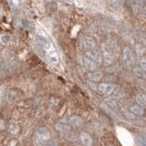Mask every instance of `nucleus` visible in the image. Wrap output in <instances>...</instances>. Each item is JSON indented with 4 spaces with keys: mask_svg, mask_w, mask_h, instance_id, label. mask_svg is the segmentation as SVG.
<instances>
[{
    "mask_svg": "<svg viewBox=\"0 0 146 146\" xmlns=\"http://www.w3.org/2000/svg\"><path fill=\"white\" fill-rule=\"evenodd\" d=\"M50 139L49 131L47 128L41 127L35 131L34 134V145L35 146H45L46 143Z\"/></svg>",
    "mask_w": 146,
    "mask_h": 146,
    "instance_id": "f257e3e1",
    "label": "nucleus"
},
{
    "mask_svg": "<svg viewBox=\"0 0 146 146\" xmlns=\"http://www.w3.org/2000/svg\"><path fill=\"white\" fill-rule=\"evenodd\" d=\"M115 43L106 42L102 45V52H103V58L104 60L108 64H111L115 60L116 57V49L114 48Z\"/></svg>",
    "mask_w": 146,
    "mask_h": 146,
    "instance_id": "f03ea898",
    "label": "nucleus"
},
{
    "mask_svg": "<svg viewBox=\"0 0 146 146\" xmlns=\"http://www.w3.org/2000/svg\"><path fill=\"white\" fill-rule=\"evenodd\" d=\"M122 61L123 64L128 67L131 68L133 66L134 64V55L132 53L131 49L129 47H126L122 51Z\"/></svg>",
    "mask_w": 146,
    "mask_h": 146,
    "instance_id": "7ed1b4c3",
    "label": "nucleus"
},
{
    "mask_svg": "<svg viewBox=\"0 0 146 146\" xmlns=\"http://www.w3.org/2000/svg\"><path fill=\"white\" fill-rule=\"evenodd\" d=\"M45 54H46V57H47L48 61L50 64H52V65H56V64L58 63L59 56H58V53L56 50V48L53 47V45L45 52Z\"/></svg>",
    "mask_w": 146,
    "mask_h": 146,
    "instance_id": "20e7f679",
    "label": "nucleus"
},
{
    "mask_svg": "<svg viewBox=\"0 0 146 146\" xmlns=\"http://www.w3.org/2000/svg\"><path fill=\"white\" fill-rule=\"evenodd\" d=\"M35 42H36V45H38V47L40 49H42L44 52L47 51V50L52 46V44L49 42V40L46 38V36H41V35H36V36Z\"/></svg>",
    "mask_w": 146,
    "mask_h": 146,
    "instance_id": "39448f33",
    "label": "nucleus"
},
{
    "mask_svg": "<svg viewBox=\"0 0 146 146\" xmlns=\"http://www.w3.org/2000/svg\"><path fill=\"white\" fill-rule=\"evenodd\" d=\"M81 44L82 47L85 49L89 50V49H93L96 47V40L92 38V36H84L81 39Z\"/></svg>",
    "mask_w": 146,
    "mask_h": 146,
    "instance_id": "423d86ee",
    "label": "nucleus"
},
{
    "mask_svg": "<svg viewBox=\"0 0 146 146\" xmlns=\"http://www.w3.org/2000/svg\"><path fill=\"white\" fill-rule=\"evenodd\" d=\"M86 56L90 58V59H92L93 61L96 63H102V56L99 51L94 49H89L87 50L86 52Z\"/></svg>",
    "mask_w": 146,
    "mask_h": 146,
    "instance_id": "0eeeda50",
    "label": "nucleus"
},
{
    "mask_svg": "<svg viewBox=\"0 0 146 146\" xmlns=\"http://www.w3.org/2000/svg\"><path fill=\"white\" fill-rule=\"evenodd\" d=\"M70 126L71 125L70 121H68L66 120H61L56 124V129L58 131L63 132V133H68L70 131Z\"/></svg>",
    "mask_w": 146,
    "mask_h": 146,
    "instance_id": "6e6552de",
    "label": "nucleus"
},
{
    "mask_svg": "<svg viewBox=\"0 0 146 146\" xmlns=\"http://www.w3.org/2000/svg\"><path fill=\"white\" fill-rule=\"evenodd\" d=\"M81 61H82V65L84 66V68L86 70H95L97 68V64H96L95 61H93L92 59H90L88 57H83L81 58Z\"/></svg>",
    "mask_w": 146,
    "mask_h": 146,
    "instance_id": "1a4fd4ad",
    "label": "nucleus"
},
{
    "mask_svg": "<svg viewBox=\"0 0 146 146\" xmlns=\"http://www.w3.org/2000/svg\"><path fill=\"white\" fill-rule=\"evenodd\" d=\"M113 90H114V87L111 84L100 83V85H98V90L103 94H106V95H111Z\"/></svg>",
    "mask_w": 146,
    "mask_h": 146,
    "instance_id": "9d476101",
    "label": "nucleus"
},
{
    "mask_svg": "<svg viewBox=\"0 0 146 146\" xmlns=\"http://www.w3.org/2000/svg\"><path fill=\"white\" fill-rule=\"evenodd\" d=\"M80 139L81 141L82 144H84L85 146H91L92 145V138L91 136L86 132H81L80 136Z\"/></svg>",
    "mask_w": 146,
    "mask_h": 146,
    "instance_id": "9b49d317",
    "label": "nucleus"
},
{
    "mask_svg": "<svg viewBox=\"0 0 146 146\" xmlns=\"http://www.w3.org/2000/svg\"><path fill=\"white\" fill-rule=\"evenodd\" d=\"M131 8L135 13H139L141 9H143V0H131Z\"/></svg>",
    "mask_w": 146,
    "mask_h": 146,
    "instance_id": "f8f14e48",
    "label": "nucleus"
},
{
    "mask_svg": "<svg viewBox=\"0 0 146 146\" xmlns=\"http://www.w3.org/2000/svg\"><path fill=\"white\" fill-rule=\"evenodd\" d=\"M68 121H70V125L72 127H75V128H79L83 124V120L79 116H72Z\"/></svg>",
    "mask_w": 146,
    "mask_h": 146,
    "instance_id": "ddd939ff",
    "label": "nucleus"
},
{
    "mask_svg": "<svg viewBox=\"0 0 146 146\" xmlns=\"http://www.w3.org/2000/svg\"><path fill=\"white\" fill-rule=\"evenodd\" d=\"M102 72L100 71H94V72H90L88 74V79L90 81H99L100 80L102 79Z\"/></svg>",
    "mask_w": 146,
    "mask_h": 146,
    "instance_id": "4468645a",
    "label": "nucleus"
},
{
    "mask_svg": "<svg viewBox=\"0 0 146 146\" xmlns=\"http://www.w3.org/2000/svg\"><path fill=\"white\" fill-rule=\"evenodd\" d=\"M19 131H20V128H19V126H18L17 123L11 122L10 124H9V126H8V131L10 132L11 134L16 135V134L18 133V132H19Z\"/></svg>",
    "mask_w": 146,
    "mask_h": 146,
    "instance_id": "2eb2a0df",
    "label": "nucleus"
},
{
    "mask_svg": "<svg viewBox=\"0 0 146 146\" xmlns=\"http://www.w3.org/2000/svg\"><path fill=\"white\" fill-rule=\"evenodd\" d=\"M133 74L140 78V79H144L146 80V72L143 70L141 68H139V67H136L133 68Z\"/></svg>",
    "mask_w": 146,
    "mask_h": 146,
    "instance_id": "dca6fc26",
    "label": "nucleus"
},
{
    "mask_svg": "<svg viewBox=\"0 0 146 146\" xmlns=\"http://www.w3.org/2000/svg\"><path fill=\"white\" fill-rule=\"evenodd\" d=\"M136 102L140 106H146V95L138 94L136 96Z\"/></svg>",
    "mask_w": 146,
    "mask_h": 146,
    "instance_id": "f3484780",
    "label": "nucleus"
},
{
    "mask_svg": "<svg viewBox=\"0 0 146 146\" xmlns=\"http://www.w3.org/2000/svg\"><path fill=\"white\" fill-rule=\"evenodd\" d=\"M131 111L133 114H136V115H141L143 113V110L140 105H134L131 108Z\"/></svg>",
    "mask_w": 146,
    "mask_h": 146,
    "instance_id": "a211bd4d",
    "label": "nucleus"
},
{
    "mask_svg": "<svg viewBox=\"0 0 146 146\" xmlns=\"http://www.w3.org/2000/svg\"><path fill=\"white\" fill-rule=\"evenodd\" d=\"M111 93H112V98L113 99H120V98L123 97V95H124L123 91L121 89H116V90L114 89Z\"/></svg>",
    "mask_w": 146,
    "mask_h": 146,
    "instance_id": "6ab92c4d",
    "label": "nucleus"
},
{
    "mask_svg": "<svg viewBox=\"0 0 146 146\" xmlns=\"http://www.w3.org/2000/svg\"><path fill=\"white\" fill-rule=\"evenodd\" d=\"M135 51L136 53L139 55V56H141L144 52H145V48L143 47V45H141V44H137L135 46Z\"/></svg>",
    "mask_w": 146,
    "mask_h": 146,
    "instance_id": "aec40b11",
    "label": "nucleus"
},
{
    "mask_svg": "<svg viewBox=\"0 0 146 146\" xmlns=\"http://www.w3.org/2000/svg\"><path fill=\"white\" fill-rule=\"evenodd\" d=\"M105 104H106L108 107L111 108V109L112 110V111H114V110H116V109H117L116 103L114 102V100H111V99L105 100Z\"/></svg>",
    "mask_w": 146,
    "mask_h": 146,
    "instance_id": "412c9836",
    "label": "nucleus"
},
{
    "mask_svg": "<svg viewBox=\"0 0 146 146\" xmlns=\"http://www.w3.org/2000/svg\"><path fill=\"white\" fill-rule=\"evenodd\" d=\"M10 41V36L8 34H3L0 36V42L3 44H7Z\"/></svg>",
    "mask_w": 146,
    "mask_h": 146,
    "instance_id": "4be33fe9",
    "label": "nucleus"
},
{
    "mask_svg": "<svg viewBox=\"0 0 146 146\" xmlns=\"http://www.w3.org/2000/svg\"><path fill=\"white\" fill-rule=\"evenodd\" d=\"M136 143L138 146H146V138L144 137H137L136 138Z\"/></svg>",
    "mask_w": 146,
    "mask_h": 146,
    "instance_id": "5701e85b",
    "label": "nucleus"
},
{
    "mask_svg": "<svg viewBox=\"0 0 146 146\" xmlns=\"http://www.w3.org/2000/svg\"><path fill=\"white\" fill-rule=\"evenodd\" d=\"M45 146H58V143L55 139H49L47 143H46Z\"/></svg>",
    "mask_w": 146,
    "mask_h": 146,
    "instance_id": "b1692460",
    "label": "nucleus"
},
{
    "mask_svg": "<svg viewBox=\"0 0 146 146\" xmlns=\"http://www.w3.org/2000/svg\"><path fill=\"white\" fill-rule=\"evenodd\" d=\"M109 1H110V5L111 7H118L121 4V0H109Z\"/></svg>",
    "mask_w": 146,
    "mask_h": 146,
    "instance_id": "393cba45",
    "label": "nucleus"
},
{
    "mask_svg": "<svg viewBox=\"0 0 146 146\" xmlns=\"http://www.w3.org/2000/svg\"><path fill=\"white\" fill-rule=\"evenodd\" d=\"M124 114H125L126 118H128V119H131V120H133V119H135V116H134V114L132 113V112H129V111H124Z\"/></svg>",
    "mask_w": 146,
    "mask_h": 146,
    "instance_id": "a878e982",
    "label": "nucleus"
},
{
    "mask_svg": "<svg viewBox=\"0 0 146 146\" xmlns=\"http://www.w3.org/2000/svg\"><path fill=\"white\" fill-rule=\"evenodd\" d=\"M141 68L146 72V59H143V60L141 61Z\"/></svg>",
    "mask_w": 146,
    "mask_h": 146,
    "instance_id": "bb28decb",
    "label": "nucleus"
},
{
    "mask_svg": "<svg viewBox=\"0 0 146 146\" xmlns=\"http://www.w3.org/2000/svg\"><path fill=\"white\" fill-rule=\"evenodd\" d=\"M3 96H4V88L2 86H0V103H1V102H2Z\"/></svg>",
    "mask_w": 146,
    "mask_h": 146,
    "instance_id": "cd10ccee",
    "label": "nucleus"
},
{
    "mask_svg": "<svg viewBox=\"0 0 146 146\" xmlns=\"http://www.w3.org/2000/svg\"><path fill=\"white\" fill-rule=\"evenodd\" d=\"M89 85H90V88L91 89H93V90H98V87L97 86H96L95 84H93V83H91V82H89Z\"/></svg>",
    "mask_w": 146,
    "mask_h": 146,
    "instance_id": "c85d7f7f",
    "label": "nucleus"
},
{
    "mask_svg": "<svg viewBox=\"0 0 146 146\" xmlns=\"http://www.w3.org/2000/svg\"><path fill=\"white\" fill-rule=\"evenodd\" d=\"M5 128V122L2 121V120H0V130H2Z\"/></svg>",
    "mask_w": 146,
    "mask_h": 146,
    "instance_id": "c756f323",
    "label": "nucleus"
},
{
    "mask_svg": "<svg viewBox=\"0 0 146 146\" xmlns=\"http://www.w3.org/2000/svg\"><path fill=\"white\" fill-rule=\"evenodd\" d=\"M77 146H81V145H77Z\"/></svg>",
    "mask_w": 146,
    "mask_h": 146,
    "instance_id": "7c9ffc66",
    "label": "nucleus"
}]
</instances>
